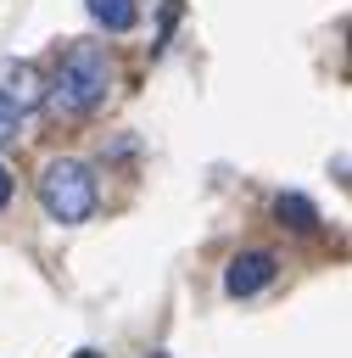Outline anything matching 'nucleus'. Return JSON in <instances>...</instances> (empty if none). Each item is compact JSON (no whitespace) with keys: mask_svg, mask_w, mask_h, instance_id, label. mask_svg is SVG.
Here are the masks:
<instances>
[{"mask_svg":"<svg viewBox=\"0 0 352 358\" xmlns=\"http://www.w3.org/2000/svg\"><path fill=\"white\" fill-rule=\"evenodd\" d=\"M106 90H112L106 50L95 39H78V45H67V56H61L50 90H45V106L50 112H67V117H84V112H95L106 101Z\"/></svg>","mask_w":352,"mask_h":358,"instance_id":"f257e3e1","label":"nucleus"},{"mask_svg":"<svg viewBox=\"0 0 352 358\" xmlns=\"http://www.w3.org/2000/svg\"><path fill=\"white\" fill-rule=\"evenodd\" d=\"M39 207H45V218H56V224H84V218L95 213V173H89L78 157L45 162V173H39Z\"/></svg>","mask_w":352,"mask_h":358,"instance_id":"f03ea898","label":"nucleus"},{"mask_svg":"<svg viewBox=\"0 0 352 358\" xmlns=\"http://www.w3.org/2000/svg\"><path fill=\"white\" fill-rule=\"evenodd\" d=\"M274 274H279L274 252H240V257L223 268V291H229V296H257Z\"/></svg>","mask_w":352,"mask_h":358,"instance_id":"7ed1b4c3","label":"nucleus"},{"mask_svg":"<svg viewBox=\"0 0 352 358\" xmlns=\"http://www.w3.org/2000/svg\"><path fill=\"white\" fill-rule=\"evenodd\" d=\"M0 101H11L17 112H28V106L45 101V84H39L34 62H0Z\"/></svg>","mask_w":352,"mask_h":358,"instance_id":"20e7f679","label":"nucleus"},{"mask_svg":"<svg viewBox=\"0 0 352 358\" xmlns=\"http://www.w3.org/2000/svg\"><path fill=\"white\" fill-rule=\"evenodd\" d=\"M89 6V17L106 28V34H129L134 22H140V11H134V0H84Z\"/></svg>","mask_w":352,"mask_h":358,"instance_id":"39448f33","label":"nucleus"},{"mask_svg":"<svg viewBox=\"0 0 352 358\" xmlns=\"http://www.w3.org/2000/svg\"><path fill=\"white\" fill-rule=\"evenodd\" d=\"M274 213H279L285 229H313V224H318V207H313L307 196H296V190H285V196L274 201Z\"/></svg>","mask_w":352,"mask_h":358,"instance_id":"423d86ee","label":"nucleus"},{"mask_svg":"<svg viewBox=\"0 0 352 358\" xmlns=\"http://www.w3.org/2000/svg\"><path fill=\"white\" fill-rule=\"evenodd\" d=\"M17 129H22V112H17L11 101H0V145H11V140H17Z\"/></svg>","mask_w":352,"mask_h":358,"instance_id":"0eeeda50","label":"nucleus"},{"mask_svg":"<svg viewBox=\"0 0 352 358\" xmlns=\"http://www.w3.org/2000/svg\"><path fill=\"white\" fill-rule=\"evenodd\" d=\"M6 201H11V168L0 162V207H6Z\"/></svg>","mask_w":352,"mask_h":358,"instance_id":"6e6552de","label":"nucleus"},{"mask_svg":"<svg viewBox=\"0 0 352 358\" xmlns=\"http://www.w3.org/2000/svg\"><path fill=\"white\" fill-rule=\"evenodd\" d=\"M78 358H101V352H89V347H84V352H78Z\"/></svg>","mask_w":352,"mask_h":358,"instance_id":"1a4fd4ad","label":"nucleus"}]
</instances>
